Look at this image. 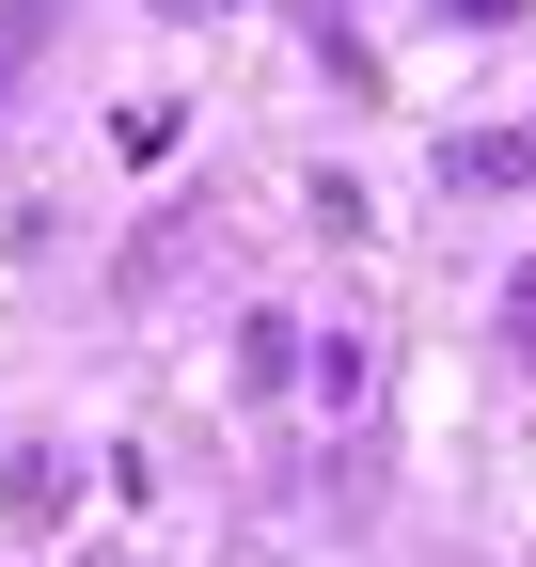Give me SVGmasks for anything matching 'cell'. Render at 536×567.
I'll return each instance as SVG.
<instances>
[{"mask_svg": "<svg viewBox=\"0 0 536 567\" xmlns=\"http://www.w3.org/2000/svg\"><path fill=\"white\" fill-rule=\"evenodd\" d=\"M442 174H457V189H536V126H505V142H457Z\"/></svg>", "mask_w": 536, "mask_h": 567, "instance_id": "obj_1", "label": "cell"}, {"mask_svg": "<svg viewBox=\"0 0 536 567\" xmlns=\"http://www.w3.org/2000/svg\"><path fill=\"white\" fill-rule=\"evenodd\" d=\"M442 17H520V0H442Z\"/></svg>", "mask_w": 536, "mask_h": 567, "instance_id": "obj_2", "label": "cell"}]
</instances>
